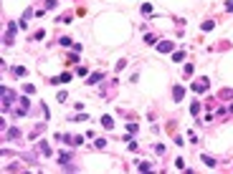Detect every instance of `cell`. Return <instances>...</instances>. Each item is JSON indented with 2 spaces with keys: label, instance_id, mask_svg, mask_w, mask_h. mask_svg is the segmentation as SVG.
Returning a JSON list of instances; mask_svg holds the SVG:
<instances>
[{
  "label": "cell",
  "instance_id": "cell-1",
  "mask_svg": "<svg viewBox=\"0 0 233 174\" xmlns=\"http://www.w3.org/2000/svg\"><path fill=\"white\" fill-rule=\"evenodd\" d=\"M18 104V99H15V93L8 88V86H3V114H8V111H13V106Z\"/></svg>",
  "mask_w": 233,
  "mask_h": 174
},
{
  "label": "cell",
  "instance_id": "cell-2",
  "mask_svg": "<svg viewBox=\"0 0 233 174\" xmlns=\"http://www.w3.org/2000/svg\"><path fill=\"white\" fill-rule=\"evenodd\" d=\"M28 109H31V101L23 96V99H18V109L13 111V116H26V114H28Z\"/></svg>",
  "mask_w": 233,
  "mask_h": 174
},
{
  "label": "cell",
  "instance_id": "cell-3",
  "mask_svg": "<svg viewBox=\"0 0 233 174\" xmlns=\"http://www.w3.org/2000/svg\"><path fill=\"white\" fill-rule=\"evenodd\" d=\"M13 41H15V23H8V30H5V46H13Z\"/></svg>",
  "mask_w": 233,
  "mask_h": 174
},
{
  "label": "cell",
  "instance_id": "cell-4",
  "mask_svg": "<svg viewBox=\"0 0 233 174\" xmlns=\"http://www.w3.org/2000/svg\"><path fill=\"white\" fill-rule=\"evenodd\" d=\"M208 86H210V81H208V78H200L198 83H193V91H198V93H203V91H208Z\"/></svg>",
  "mask_w": 233,
  "mask_h": 174
},
{
  "label": "cell",
  "instance_id": "cell-5",
  "mask_svg": "<svg viewBox=\"0 0 233 174\" xmlns=\"http://www.w3.org/2000/svg\"><path fill=\"white\" fill-rule=\"evenodd\" d=\"M172 48H175L172 41H162V43H157V51H160V53H170Z\"/></svg>",
  "mask_w": 233,
  "mask_h": 174
},
{
  "label": "cell",
  "instance_id": "cell-6",
  "mask_svg": "<svg viewBox=\"0 0 233 174\" xmlns=\"http://www.w3.org/2000/svg\"><path fill=\"white\" fill-rule=\"evenodd\" d=\"M102 78H104V71H96V73H91V76H89V81H86V83H89V86H94V83H99Z\"/></svg>",
  "mask_w": 233,
  "mask_h": 174
},
{
  "label": "cell",
  "instance_id": "cell-7",
  "mask_svg": "<svg viewBox=\"0 0 233 174\" xmlns=\"http://www.w3.org/2000/svg\"><path fill=\"white\" fill-rule=\"evenodd\" d=\"M38 151H41L43 157H51V154H53L51 146H48V141H38Z\"/></svg>",
  "mask_w": 233,
  "mask_h": 174
},
{
  "label": "cell",
  "instance_id": "cell-8",
  "mask_svg": "<svg viewBox=\"0 0 233 174\" xmlns=\"http://www.w3.org/2000/svg\"><path fill=\"white\" fill-rule=\"evenodd\" d=\"M69 81H71V73H61L56 78H51V83H69Z\"/></svg>",
  "mask_w": 233,
  "mask_h": 174
},
{
  "label": "cell",
  "instance_id": "cell-9",
  "mask_svg": "<svg viewBox=\"0 0 233 174\" xmlns=\"http://www.w3.org/2000/svg\"><path fill=\"white\" fill-rule=\"evenodd\" d=\"M172 96H175V101H180L183 96H185V88H183V86H175V88H172Z\"/></svg>",
  "mask_w": 233,
  "mask_h": 174
},
{
  "label": "cell",
  "instance_id": "cell-10",
  "mask_svg": "<svg viewBox=\"0 0 233 174\" xmlns=\"http://www.w3.org/2000/svg\"><path fill=\"white\" fill-rule=\"evenodd\" d=\"M5 139L10 141V139H21V131H18V129H8L5 131Z\"/></svg>",
  "mask_w": 233,
  "mask_h": 174
},
{
  "label": "cell",
  "instance_id": "cell-11",
  "mask_svg": "<svg viewBox=\"0 0 233 174\" xmlns=\"http://www.w3.org/2000/svg\"><path fill=\"white\" fill-rule=\"evenodd\" d=\"M58 162H61L64 167H69V162H71V154H69V151H61V154H58Z\"/></svg>",
  "mask_w": 233,
  "mask_h": 174
},
{
  "label": "cell",
  "instance_id": "cell-12",
  "mask_svg": "<svg viewBox=\"0 0 233 174\" xmlns=\"http://www.w3.org/2000/svg\"><path fill=\"white\" fill-rule=\"evenodd\" d=\"M102 126H104V129H112V126H114V119H112V116H104V119H102Z\"/></svg>",
  "mask_w": 233,
  "mask_h": 174
},
{
  "label": "cell",
  "instance_id": "cell-13",
  "mask_svg": "<svg viewBox=\"0 0 233 174\" xmlns=\"http://www.w3.org/2000/svg\"><path fill=\"white\" fill-rule=\"evenodd\" d=\"M203 164H205V167H216V159L208 157V154H203Z\"/></svg>",
  "mask_w": 233,
  "mask_h": 174
},
{
  "label": "cell",
  "instance_id": "cell-14",
  "mask_svg": "<svg viewBox=\"0 0 233 174\" xmlns=\"http://www.w3.org/2000/svg\"><path fill=\"white\" fill-rule=\"evenodd\" d=\"M137 169H140V172H150V169H152V164H150V162H140V164H137Z\"/></svg>",
  "mask_w": 233,
  "mask_h": 174
},
{
  "label": "cell",
  "instance_id": "cell-15",
  "mask_svg": "<svg viewBox=\"0 0 233 174\" xmlns=\"http://www.w3.org/2000/svg\"><path fill=\"white\" fill-rule=\"evenodd\" d=\"M13 73H15V76H21V78H23V76H26L28 71H26L23 66H15V68H13Z\"/></svg>",
  "mask_w": 233,
  "mask_h": 174
},
{
  "label": "cell",
  "instance_id": "cell-16",
  "mask_svg": "<svg viewBox=\"0 0 233 174\" xmlns=\"http://www.w3.org/2000/svg\"><path fill=\"white\" fill-rule=\"evenodd\" d=\"M183 58H185V51H175L172 53V61H183Z\"/></svg>",
  "mask_w": 233,
  "mask_h": 174
},
{
  "label": "cell",
  "instance_id": "cell-17",
  "mask_svg": "<svg viewBox=\"0 0 233 174\" xmlns=\"http://www.w3.org/2000/svg\"><path fill=\"white\" fill-rule=\"evenodd\" d=\"M23 91H26L28 96H33V93H36V86H31V83H26V86H23Z\"/></svg>",
  "mask_w": 233,
  "mask_h": 174
},
{
  "label": "cell",
  "instance_id": "cell-18",
  "mask_svg": "<svg viewBox=\"0 0 233 174\" xmlns=\"http://www.w3.org/2000/svg\"><path fill=\"white\" fill-rule=\"evenodd\" d=\"M94 146H96V149H104V146H107V139H96Z\"/></svg>",
  "mask_w": 233,
  "mask_h": 174
},
{
  "label": "cell",
  "instance_id": "cell-19",
  "mask_svg": "<svg viewBox=\"0 0 233 174\" xmlns=\"http://www.w3.org/2000/svg\"><path fill=\"white\" fill-rule=\"evenodd\" d=\"M145 41H147V43H150V46H152V43H157V38H155V35H152V33H147V35H145Z\"/></svg>",
  "mask_w": 233,
  "mask_h": 174
},
{
  "label": "cell",
  "instance_id": "cell-20",
  "mask_svg": "<svg viewBox=\"0 0 233 174\" xmlns=\"http://www.w3.org/2000/svg\"><path fill=\"white\" fill-rule=\"evenodd\" d=\"M190 114H193V116L200 114V104H193V106H190Z\"/></svg>",
  "mask_w": 233,
  "mask_h": 174
},
{
  "label": "cell",
  "instance_id": "cell-21",
  "mask_svg": "<svg viewBox=\"0 0 233 174\" xmlns=\"http://www.w3.org/2000/svg\"><path fill=\"white\" fill-rule=\"evenodd\" d=\"M142 13H145V15H150V13H152V5H150V3H145V5H142Z\"/></svg>",
  "mask_w": 233,
  "mask_h": 174
},
{
  "label": "cell",
  "instance_id": "cell-22",
  "mask_svg": "<svg viewBox=\"0 0 233 174\" xmlns=\"http://www.w3.org/2000/svg\"><path fill=\"white\" fill-rule=\"evenodd\" d=\"M175 167H178V169H185V159H175Z\"/></svg>",
  "mask_w": 233,
  "mask_h": 174
},
{
  "label": "cell",
  "instance_id": "cell-23",
  "mask_svg": "<svg viewBox=\"0 0 233 174\" xmlns=\"http://www.w3.org/2000/svg\"><path fill=\"white\" fill-rule=\"evenodd\" d=\"M203 30H213V20H205L203 23Z\"/></svg>",
  "mask_w": 233,
  "mask_h": 174
},
{
  "label": "cell",
  "instance_id": "cell-24",
  "mask_svg": "<svg viewBox=\"0 0 233 174\" xmlns=\"http://www.w3.org/2000/svg\"><path fill=\"white\" fill-rule=\"evenodd\" d=\"M51 8H56V0H46V10H51Z\"/></svg>",
  "mask_w": 233,
  "mask_h": 174
},
{
  "label": "cell",
  "instance_id": "cell-25",
  "mask_svg": "<svg viewBox=\"0 0 233 174\" xmlns=\"http://www.w3.org/2000/svg\"><path fill=\"white\" fill-rule=\"evenodd\" d=\"M228 10H233V0H231V3H228Z\"/></svg>",
  "mask_w": 233,
  "mask_h": 174
}]
</instances>
